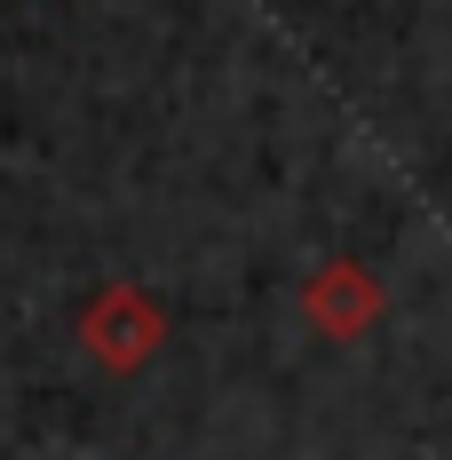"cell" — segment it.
<instances>
[{"label":"cell","instance_id":"cell-1","mask_svg":"<svg viewBox=\"0 0 452 460\" xmlns=\"http://www.w3.org/2000/svg\"><path fill=\"white\" fill-rule=\"evenodd\" d=\"M80 349L103 373H143L167 349V310L143 286H95L88 302H80Z\"/></svg>","mask_w":452,"mask_h":460},{"label":"cell","instance_id":"cell-2","mask_svg":"<svg viewBox=\"0 0 452 460\" xmlns=\"http://www.w3.org/2000/svg\"><path fill=\"white\" fill-rule=\"evenodd\" d=\"M381 310H389V294H381V278L365 262H317L310 286H302V318L325 341H365L381 325Z\"/></svg>","mask_w":452,"mask_h":460}]
</instances>
